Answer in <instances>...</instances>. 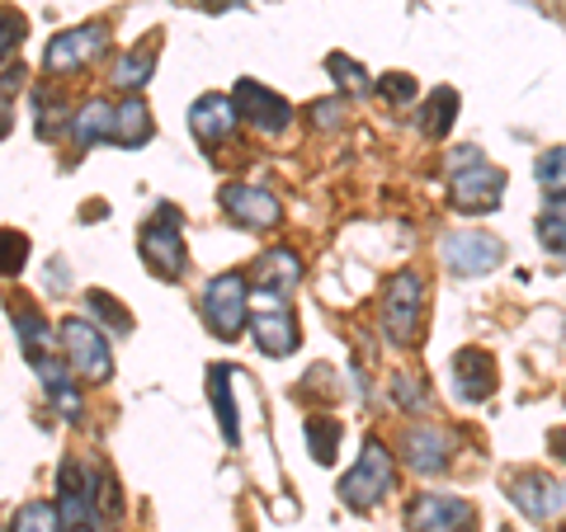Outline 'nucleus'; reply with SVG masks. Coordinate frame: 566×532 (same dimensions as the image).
Listing matches in <instances>:
<instances>
[{
    "label": "nucleus",
    "instance_id": "1",
    "mask_svg": "<svg viewBox=\"0 0 566 532\" xmlns=\"http://www.w3.org/2000/svg\"><path fill=\"white\" fill-rule=\"evenodd\" d=\"M392 486H397V462H392V453H387L382 438H368L364 453H359V467H354L345 481H340V500H345L349 509L368 513L378 500H387V490H392Z\"/></svg>",
    "mask_w": 566,
    "mask_h": 532
},
{
    "label": "nucleus",
    "instance_id": "2",
    "mask_svg": "<svg viewBox=\"0 0 566 532\" xmlns=\"http://www.w3.org/2000/svg\"><path fill=\"white\" fill-rule=\"evenodd\" d=\"M245 316H251V278L245 274H218L203 288V321L218 340H237L245 330Z\"/></svg>",
    "mask_w": 566,
    "mask_h": 532
},
{
    "label": "nucleus",
    "instance_id": "3",
    "mask_svg": "<svg viewBox=\"0 0 566 532\" xmlns=\"http://www.w3.org/2000/svg\"><path fill=\"white\" fill-rule=\"evenodd\" d=\"M62 349H66V359L76 368L81 382H109L114 377V353H109V340H104V330L95 321H81V316L62 321Z\"/></svg>",
    "mask_w": 566,
    "mask_h": 532
},
{
    "label": "nucleus",
    "instance_id": "4",
    "mask_svg": "<svg viewBox=\"0 0 566 532\" xmlns=\"http://www.w3.org/2000/svg\"><path fill=\"white\" fill-rule=\"evenodd\" d=\"M420 321H424V278L416 269H406V274L392 278V288H387L382 330H387L392 344H416Z\"/></svg>",
    "mask_w": 566,
    "mask_h": 532
},
{
    "label": "nucleus",
    "instance_id": "5",
    "mask_svg": "<svg viewBox=\"0 0 566 532\" xmlns=\"http://www.w3.org/2000/svg\"><path fill=\"white\" fill-rule=\"evenodd\" d=\"M137 251H142V259H147V269H151V274H161V278H180V274H185L180 212H175V208H161V212H156V217H151L147 226H142Z\"/></svg>",
    "mask_w": 566,
    "mask_h": 532
},
{
    "label": "nucleus",
    "instance_id": "6",
    "mask_svg": "<svg viewBox=\"0 0 566 532\" xmlns=\"http://www.w3.org/2000/svg\"><path fill=\"white\" fill-rule=\"evenodd\" d=\"M297 283H303V264H297L293 251H270L260 255V264L251 269V307L255 311H270V307H283Z\"/></svg>",
    "mask_w": 566,
    "mask_h": 532
},
{
    "label": "nucleus",
    "instance_id": "7",
    "mask_svg": "<svg viewBox=\"0 0 566 532\" xmlns=\"http://www.w3.org/2000/svg\"><path fill=\"white\" fill-rule=\"evenodd\" d=\"M406 528L411 532H476V513L468 500L424 490L411 500V509H406Z\"/></svg>",
    "mask_w": 566,
    "mask_h": 532
},
{
    "label": "nucleus",
    "instance_id": "8",
    "mask_svg": "<svg viewBox=\"0 0 566 532\" xmlns=\"http://www.w3.org/2000/svg\"><path fill=\"white\" fill-rule=\"evenodd\" d=\"M109 47V24H81L62 33V39H52L48 52H43V66L52 76H71V71H85L99 52Z\"/></svg>",
    "mask_w": 566,
    "mask_h": 532
},
{
    "label": "nucleus",
    "instance_id": "9",
    "mask_svg": "<svg viewBox=\"0 0 566 532\" xmlns=\"http://www.w3.org/2000/svg\"><path fill=\"white\" fill-rule=\"evenodd\" d=\"M449 199H453V208L458 212H495L501 208V193H505V174L495 170V166H486V156L482 161H472V166H463V170H453V180H449Z\"/></svg>",
    "mask_w": 566,
    "mask_h": 532
},
{
    "label": "nucleus",
    "instance_id": "10",
    "mask_svg": "<svg viewBox=\"0 0 566 532\" xmlns=\"http://www.w3.org/2000/svg\"><path fill=\"white\" fill-rule=\"evenodd\" d=\"M57 519H62V532H95L99 528L91 481H85V471L76 462H62V471H57Z\"/></svg>",
    "mask_w": 566,
    "mask_h": 532
},
{
    "label": "nucleus",
    "instance_id": "11",
    "mask_svg": "<svg viewBox=\"0 0 566 532\" xmlns=\"http://www.w3.org/2000/svg\"><path fill=\"white\" fill-rule=\"evenodd\" d=\"M232 104H237V114L251 123V128H260V132H283L293 123V104L283 99V95H274L270 85H260V81H237V91H232Z\"/></svg>",
    "mask_w": 566,
    "mask_h": 532
},
{
    "label": "nucleus",
    "instance_id": "12",
    "mask_svg": "<svg viewBox=\"0 0 566 532\" xmlns=\"http://www.w3.org/2000/svg\"><path fill=\"white\" fill-rule=\"evenodd\" d=\"M222 212L237 226H251V232H274L279 217H283V203L260 184H227L222 189Z\"/></svg>",
    "mask_w": 566,
    "mask_h": 532
},
{
    "label": "nucleus",
    "instance_id": "13",
    "mask_svg": "<svg viewBox=\"0 0 566 532\" xmlns=\"http://www.w3.org/2000/svg\"><path fill=\"white\" fill-rule=\"evenodd\" d=\"M505 494H510V500H515L534 523L553 519V513L566 509V486L553 481L547 471H515V476L505 481Z\"/></svg>",
    "mask_w": 566,
    "mask_h": 532
},
{
    "label": "nucleus",
    "instance_id": "14",
    "mask_svg": "<svg viewBox=\"0 0 566 532\" xmlns=\"http://www.w3.org/2000/svg\"><path fill=\"white\" fill-rule=\"evenodd\" d=\"M501 259H505V245L491 232H482V226H468V232H453L444 241V264L453 274H491Z\"/></svg>",
    "mask_w": 566,
    "mask_h": 532
},
{
    "label": "nucleus",
    "instance_id": "15",
    "mask_svg": "<svg viewBox=\"0 0 566 532\" xmlns=\"http://www.w3.org/2000/svg\"><path fill=\"white\" fill-rule=\"evenodd\" d=\"M453 392L468 405H482L495 392V359L486 349H463L453 359Z\"/></svg>",
    "mask_w": 566,
    "mask_h": 532
},
{
    "label": "nucleus",
    "instance_id": "16",
    "mask_svg": "<svg viewBox=\"0 0 566 532\" xmlns=\"http://www.w3.org/2000/svg\"><path fill=\"white\" fill-rule=\"evenodd\" d=\"M29 363H33V372H39L48 401L57 405V411H62L71 424H81V419H85V401H81V392H76V377H71V368L57 363L52 353H39V359H29Z\"/></svg>",
    "mask_w": 566,
    "mask_h": 532
},
{
    "label": "nucleus",
    "instance_id": "17",
    "mask_svg": "<svg viewBox=\"0 0 566 532\" xmlns=\"http://www.w3.org/2000/svg\"><path fill=\"white\" fill-rule=\"evenodd\" d=\"M237 123H241V114H237V104L227 95H203L189 109V128H193V137H199L203 147H218V141H227L237 132Z\"/></svg>",
    "mask_w": 566,
    "mask_h": 532
},
{
    "label": "nucleus",
    "instance_id": "18",
    "mask_svg": "<svg viewBox=\"0 0 566 532\" xmlns=\"http://www.w3.org/2000/svg\"><path fill=\"white\" fill-rule=\"evenodd\" d=\"M406 462H411V471L420 476H439L449 467V434L434 429V424H416L411 434H406Z\"/></svg>",
    "mask_w": 566,
    "mask_h": 532
},
{
    "label": "nucleus",
    "instance_id": "19",
    "mask_svg": "<svg viewBox=\"0 0 566 532\" xmlns=\"http://www.w3.org/2000/svg\"><path fill=\"white\" fill-rule=\"evenodd\" d=\"M10 321H14V330H20V340H24V359H39V353L57 349V330H52V321L33 307L29 297H10Z\"/></svg>",
    "mask_w": 566,
    "mask_h": 532
},
{
    "label": "nucleus",
    "instance_id": "20",
    "mask_svg": "<svg viewBox=\"0 0 566 532\" xmlns=\"http://www.w3.org/2000/svg\"><path fill=\"white\" fill-rule=\"evenodd\" d=\"M251 334L260 353H270V359H289L297 349V321L283 307H270V311H255L251 316Z\"/></svg>",
    "mask_w": 566,
    "mask_h": 532
},
{
    "label": "nucleus",
    "instance_id": "21",
    "mask_svg": "<svg viewBox=\"0 0 566 532\" xmlns=\"http://www.w3.org/2000/svg\"><path fill=\"white\" fill-rule=\"evenodd\" d=\"M71 137H76V147H99V141H114V104L85 99L81 109L71 114Z\"/></svg>",
    "mask_w": 566,
    "mask_h": 532
},
{
    "label": "nucleus",
    "instance_id": "22",
    "mask_svg": "<svg viewBox=\"0 0 566 532\" xmlns=\"http://www.w3.org/2000/svg\"><path fill=\"white\" fill-rule=\"evenodd\" d=\"M151 132H156V123L147 114V104H142L137 95H128L114 109V141H118V147H147Z\"/></svg>",
    "mask_w": 566,
    "mask_h": 532
},
{
    "label": "nucleus",
    "instance_id": "23",
    "mask_svg": "<svg viewBox=\"0 0 566 532\" xmlns=\"http://www.w3.org/2000/svg\"><path fill=\"white\" fill-rule=\"evenodd\" d=\"M156 52H161V43H156V39H147L137 52H123L118 66H114V85H118V91L137 95L142 85L151 81V71H156Z\"/></svg>",
    "mask_w": 566,
    "mask_h": 532
},
{
    "label": "nucleus",
    "instance_id": "24",
    "mask_svg": "<svg viewBox=\"0 0 566 532\" xmlns=\"http://www.w3.org/2000/svg\"><path fill=\"white\" fill-rule=\"evenodd\" d=\"M208 396H212V411H218L222 438H227V443H241L237 401H232V368H208Z\"/></svg>",
    "mask_w": 566,
    "mask_h": 532
},
{
    "label": "nucleus",
    "instance_id": "25",
    "mask_svg": "<svg viewBox=\"0 0 566 532\" xmlns=\"http://www.w3.org/2000/svg\"><path fill=\"white\" fill-rule=\"evenodd\" d=\"M453 118H458V95L449 91V85H439L434 91V99L424 104V118H420V128H424V137H449V128H453Z\"/></svg>",
    "mask_w": 566,
    "mask_h": 532
},
{
    "label": "nucleus",
    "instance_id": "26",
    "mask_svg": "<svg viewBox=\"0 0 566 532\" xmlns=\"http://www.w3.org/2000/svg\"><path fill=\"white\" fill-rule=\"evenodd\" d=\"M307 443H312V457H316V462L331 467L335 453H340V424H335L331 415L307 419Z\"/></svg>",
    "mask_w": 566,
    "mask_h": 532
},
{
    "label": "nucleus",
    "instance_id": "27",
    "mask_svg": "<svg viewBox=\"0 0 566 532\" xmlns=\"http://www.w3.org/2000/svg\"><path fill=\"white\" fill-rule=\"evenodd\" d=\"M10 532H62V519L48 500H33L10 519Z\"/></svg>",
    "mask_w": 566,
    "mask_h": 532
},
{
    "label": "nucleus",
    "instance_id": "28",
    "mask_svg": "<svg viewBox=\"0 0 566 532\" xmlns=\"http://www.w3.org/2000/svg\"><path fill=\"white\" fill-rule=\"evenodd\" d=\"M85 311H91V321H104L114 334H128L133 330V316L118 307V297H109V292H91L85 297Z\"/></svg>",
    "mask_w": 566,
    "mask_h": 532
},
{
    "label": "nucleus",
    "instance_id": "29",
    "mask_svg": "<svg viewBox=\"0 0 566 532\" xmlns=\"http://www.w3.org/2000/svg\"><path fill=\"white\" fill-rule=\"evenodd\" d=\"M534 174H538V184L553 193V199H566V147L543 151L538 166H534Z\"/></svg>",
    "mask_w": 566,
    "mask_h": 532
},
{
    "label": "nucleus",
    "instance_id": "30",
    "mask_svg": "<svg viewBox=\"0 0 566 532\" xmlns=\"http://www.w3.org/2000/svg\"><path fill=\"white\" fill-rule=\"evenodd\" d=\"M538 241L547 245L553 255H566V199H553L538 222Z\"/></svg>",
    "mask_w": 566,
    "mask_h": 532
},
{
    "label": "nucleus",
    "instance_id": "31",
    "mask_svg": "<svg viewBox=\"0 0 566 532\" xmlns=\"http://www.w3.org/2000/svg\"><path fill=\"white\" fill-rule=\"evenodd\" d=\"M29 264V236L24 232H10V226H0V278L20 274Z\"/></svg>",
    "mask_w": 566,
    "mask_h": 532
},
{
    "label": "nucleus",
    "instance_id": "32",
    "mask_svg": "<svg viewBox=\"0 0 566 532\" xmlns=\"http://www.w3.org/2000/svg\"><path fill=\"white\" fill-rule=\"evenodd\" d=\"M24 14L20 10H10V6H0V66H6L14 57V47L24 43Z\"/></svg>",
    "mask_w": 566,
    "mask_h": 532
},
{
    "label": "nucleus",
    "instance_id": "33",
    "mask_svg": "<svg viewBox=\"0 0 566 532\" xmlns=\"http://www.w3.org/2000/svg\"><path fill=\"white\" fill-rule=\"evenodd\" d=\"M326 66L335 71V81H340L345 91H368V71H364L359 62H349L345 52H331V57H326Z\"/></svg>",
    "mask_w": 566,
    "mask_h": 532
},
{
    "label": "nucleus",
    "instance_id": "34",
    "mask_svg": "<svg viewBox=\"0 0 566 532\" xmlns=\"http://www.w3.org/2000/svg\"><path fill=\"white\" fill-rule=\"evenodd\" d=\"M392 401L401 405V411H424V382L416 377V372H406V377L392 382Z\"/></svg>",
    "mask_w": 566,
    "mask_h": 532
},
{
    "label": "nucleus",
    "instance_id": "35",
    "mask_svg": "<svg viewBox=\"0 0 566 532\" xmlns=\"http://www.w3.org/2000/svg\"><path fill=\"white\" fill-rule=\"evenodd\" d=\"M378 91H382L387 104H411V99H416V81L406 76V71H392V76L378 81Z\"/></svg>",
    "mask_w": 566,
    "mask_h": 532
},
{
    "label": "nucleus",
    "instance_id": "36",
    "mask_svg": "<svg viewBox=\"0 0 566 532\" xmlns=\"http://www.w3.org/2000/svg\"><path fill=\"white\" fill-rule=\"evenodd\" d=\"M14 91H24V66H6V71H0V99H10Z\"/></svg>",
    "mask_w": 566,
    "mask_h": 532
},
{
    "label": "nucleus",
    "instance_id": "37",
    "mask_svg": "<svg viewBox=\"0 0 566 532\" xmlns=\"http://www.w3.org/2000/svg\"><path fill=\"white\" fill-rule=\"evenodd\" d=\"M312 123L316 128H322V123L335 128V123H340V104H312Z\"/></svg>",
    "mask_w": 566,
    "mask_h": 532
},
{
    "label": "nucleus",
    "instance_id": "38",
    "mask_svg": "<svg viewBox=\"0 0 566 532\" xmlns=\"http://www.w3.org/2000/svg\"><path fill=\"white\" fill-rule=\"evenodd\" d=\"M547 448H557V457L566 462V429H553V434H547Z\"/></svg>",
    "mask_w": 566,
    "mask_h": 532
},
{
    "label": "nucleus",
    "instance_id": "39",
    "mask_svg": "<svg viewBox=\"0 0 566 532\" xmlns=\"http://www.w3.org/2000/svg\"><path fill=\"white\" fill-rule=\"evenodd\" d=\"M6 132H10V114H6V109H0V137H6Z\"/></svg>",
    "mask_w": 566,
    "mask_h": 532
},
{
    "label": "nucleus",
    "instance_id": "40",
    "mask_svg": "<svg viewBox=\"0 0 566 532\" xmlns=\"http://www.w3.org/2000/svg\"><path fill=\"white\" fill-rule=\"evenodd\" d=\"M222 6H227V0H222Z\"/></svg>",
    "mask_w": 566,
    "mask_h": 532
}]
</instances>
